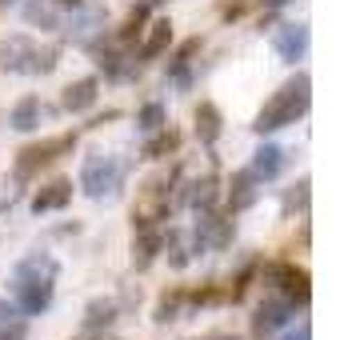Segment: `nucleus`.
I'll use <instances>...</instances> for the list:
<instances>
[{
    "label": "nucleus",
    "instance_id": "c9c22d12",
    "mask_svg": "<svg viewBox=\"0 0 356 340\" xmlns=\"http://www.w3.org/2000/svg\"><path fill=\"white\" fill-rule=\"evenodd\" d=\"M212 340H236V337H212Z\"/></svg>",
    "mask_w": 356,
    "mask_h": 340
},
{
    "label": "nucleus",
    "instance_id": "0eeeda50",
    "mask_svg": "<svg viewBox=\"0 0 356 340\" xmlns=\"http://www.w3.org/2000/svg\"><path fill=\"white\" fill-rule=\"evenodd\" d=\"M236 236V225L225 220V216H216V212H200V220H196V252L200 248H228Z\"/></svg>",
    "mask_w": 356,
    "mask_h": 340
},
{
    "label": "nucleus",
    "instance_id": "a878e982",
    "mask_svg": "<svg viewBox=\"0 0 356 340\" xmlns=\"http://www.w3.org/2000/svg\"><path fill=\"white\" fill-rule=\"evenodd\" d=\"M56 60H60V49H33V56H29V76H49L52 68H56Z\"/></svg>",
    "mask_w": 356,
    "mask_h": 340
},
{
    "label": "nucleus",
    "instance_id": "9d476101",
    "mask_svg": "<svg viewBox=\"0 0 356 340\" xmlns=\"http://www.w3.org/2000/svg\"><path fill=\"white\" fill-rule=\"evenodd\" d=\"M257 184H260V177L252 172V168L236 172V177H232V184H228V209H232V212L252 209V204H257V196H260Z\"/></svg>",
    "mask_w": 356,
    "mask_h": 340
},
{
    "label": "nucleus",
    "instance_id": "cd10ccee",
    "mask_svg": "<svg viewBox=\"0 0 356 340\" xmlns=\"http://www.w3.org/2000/svg\"><path fill=\"white\" fill-rule=\"evenodd\" d=\"M136 129H140V132L164 129V104H145V108H140V116H136Z\"/></svg>",
    "mask_w": 356,
    "mask_h": 340
},
{
    "label": "nucleus",
    "instance_id": "7c9ffc66",
    "mask_svg": "<svg viewBox=\"0 0 356 340\" xmlns=\"http://www.w3.org/2000/svg\"><path fill=\"white\" fill-rule=\"evenodd\" d=\"M244 13V0H232V4H225V8H220V17L225 20H236Z\"/></svg>",
    "mask_w": 356,
    "mask_h": 340
},
{
    "label": "nucleus",
    "instance_id": "4be33fe9",
    "mask_svg": "<svg viewBox=\"0 0 356 340\" xmlns=\"http://www.w3.org/2000/svg\"><path fill=\"white\" fill-rule=\"evenodd\" d=\"M40 116H44V108H40V100H36V97H24V100L17 104V108H13V116H8V124H13L17 132H33L36 124H40Z\"/></svg>",
    "mask_w": 356,
    "mask_h": 340
},
{
    "label": "nucleus",
    "instance_id": "412c9836",
    "mask_svg": "<svg viewBox=\"0 0 356 340\" xmlns=\"http://www.w3.org/2000/svg\"><path fill=\"white\" fill-rule=\"evenodd\" d=\"M184 305H188V292H184V289H168V292H161V300H156V308H152V321H156V324L177 321L180 308H184Z\"/></svg>",
    "mask_w": 356,
    "mask_h": 340
},
{
    "label": "nucleus",
    "instance_id": "7ed1b4c3",
    "mask_svg": "<svg viewBox=\"0 0 356 340\" xmlns=\"http://www.w3.org/2000/svg\"><path fill=\"white\" fill-rule=\"evenodd\" d=\"M124 161L120 156H108V152H97V156H88L81 168V188L92 200H113L120 188H124Z\"/></svg>",
    "mask_w": 356,
    "mask_h": 340
},
{
    "label": "nucleus",
    "instance_id": "393cba45",
    "mask_svg": "<svg viewBox=\"0 0 356 340\" xmlns=\"http://www.w3.org/2000/svg\"><path fill=\"white\" fill-rule=\"evenodd\" d=\"M24 20H29V24H40L44 33L60 29V20H56V13H52V4H44V0H29V4H24Z\"/></svg>",
    "mask_w": 356,
    "mask_h": 340
},
{
    "label": "nucleus",
    "instance_id": "423d86ee",
    "mask_svg": "<svg viewBox=\"0 0 356 340\" xmlns=\"http://www.w3.org/2000/svg\"><path fill=\"white\" fill-rule=\"evenodd\" d=\"M264 280H268L284 300H292V305H308V296H312L308 268L292 264V260H276V264H268V268H264Z\"/></svg>",
    "mask_w": 356,
    "mask_h": 340
},
{
    "label": "nucleus",
    "instance_id": "a211bd4d",
    "mask_svg": "<svg viewBox=\"0 0 356 340\" xmlns=\"http://www.w3.org/2000/svg\"><path fill=\"white\" fill-rule=\"evenodd\" d=\"M116 312H120V305H116L113 296H100V300H92V305H88V312H84V332H100V328H108V324L116 321Z\"/></svg>",
    "mask_w": 356,
    "mask_h": 340
},
{
    "label": "nucleus",
    "instance_id": "2f4dec72",
    "mask_svg": "<svg viewBox=\"0 0 356 340\" xmlns=\"http://www.w3.org/2000/svg\"><path fill=\"white\" fill-rule=\"evenodd\" d=\"M284 340H312V328H308V324H300V328H296L292 337H284Z\"/></svg>",
    "mask_w": 356,
    "mask_h": 340
},
{
    "label": "nucleus",
    "instance_id": "f03ea898",
    "mask_svg": "<svg viewBox=\"0 0 356 340\" xmlns=\"http://www.w3.org/2000/svg\"><path fill=\"white\" fill-rule=\"evenodd\" d=\"M52 280H56V260L44 257V252H33L17 264V305L24 316H36L49 308Z\"/></svg>",
    "mask_w": 356,
    "mask_h": 340
},
{
    "label": "nucleus",
    "instance_id": "f8f14e48",
    "mask_svg": "<svg viewBox=\"0 0 356 340\" xmlns=\"http://www.w3.org/2000/svg\"><path fill=\"white\" fill-rule=\"evenodd\" d=\"M68 200H72V180H52V184H44L40 193L33 196V212H56L65 209Z\"/></svg>",
    "mask_w": 356,
    "mask_h": 340
},
{
    "label": "nucleus",
    "instance_id": "4468645a",
    "mask_svg": "<svg viewBox=\"0 0 356 340\" xmlns=\"http://www.w3.org/2000/svg\"><path fill=\"white\" fill-rule=\"evenodd\" d=\"M60 104H65L68 113H84V108H92V104H97V81H92V76H84V81H72V84L65 88Z\"/></svg>",
    "mask_w": 356,
    "mask_h": 340
},
{
    "label": "nucleus",
    "instance_id": "bb28decb",
    "mask_svg": "<svg viewBox=\"0 0 356 340\" xmlns=\"http://www.w3.org/2000/svg\"><path fill=\"white\" fill-rule=\"evenodd\" d=\"M152 4H156V0H140V4L132 8V13H129V20H124V29H120V40H132V36H136L140 29H145L148 8H152Z\"/></svg>",
    "mask_w": 356,
    "mask_h": 340
},
{
    "label": "nucleus",
    "instance_id": "ddd939ff",
    "mask_svg": "<svg viewBox=\"0 0 356 340\" xmlns=\"http://www.w3.org/2000/svg\"><path fill=\"white\" fill-rule=\"evenodd\" d=\"M252 172H257L260 180H273L284 172V148L280 145H260L257 152H252Z\"/></svg>",
    "mask_w": 356,
    "mask_h": 340
},
{
    "label": "nucleus",
    "instance_id": "6ab92c4d",
    "mask_svg": "<svg viewBox=\"0 0 356 340\" xmlns=\"http://www.w3.org/2000/svg\"><path fill=\"white\" fill-rule=\"evenodd\" d=\"M216 196H220V180H216V172H209L204 180H193V184H188V196H184V200H188L193 209H212Z\"/></svg>",
    "mask_w": 356,
    "mask_h": 340
},
{
    "label": "nucleus",
    "instance_id": "2eb2a0df",
    "mask_svg": "<svg viewBox=\"0 0 356 340\" xmlns=\"http://www.w3.org/2000/svg\"><path fill=\"white\" fill-rule=\"evenodd\" d=\"M220 129H225V116H220V108L204 100V104L196 108V136H200L204 145H216V140H220Z\"/></svg>",
    "mask_w": 356,
    "mask_h": 340
},
{
    "label": "nucleus",
    "instance_id": "473e14b6",
    "mask_svg": "<svg viewBox=\"0 0 356 340\" xmlns=\"http://www.w3.org/2000/svg\"><path fill=\"white\" fill-rule=\"evenodd\" d=\"M260 4H264V8H284L289 0H260Z\"/></svg>",
    "mask_w": 356,
    "mask_h": 340
},
{
    "label": "nucleus",
    "instance_id": "9b49d317",
    "mask_svg": "<svg viewBox=\"0 0 356 340\" xmlns=\"http://www.w3.org/2000/svg\"><path fill=\"white\" fill-rule=\"evenodd\" d=\"M161 248H164V232L161 228H136V241H132V264H136V268H148Z\"/></svg>",
    "mask_w": 356,
    "mask_h": 340
},
{
    "label": "nucleus",
    "instance_id": "dca6fc26",
    "mask_svg": "<svg viewBox=\"0 0 356 340\" xmlns=\"http://www.w3.org/2000/svg\"><path fill=\"white\" fill-rule=\"evenodd\" d=\"M196 52H200V40H184V44H180V52L177 56H172V65H168V81L177 84V88H188V81H193V76H188V68H193V56Z\"/></svg>",
    "mask_w": 356,
    "mask_h": 340
},
{
    "label": "nucleus",
    "instance_id": "20e7f679",
    "mask_svg": "<svg viewBox=\"0 0 356 340\" xmlns=\"http://www.w3.org/2000/svg\"><path fill=\"white\" fill-rule=\"evenodd\" d=\"M76 148V132H60V136H49V140H40V145H29L17 152V180H29L36 177L40 168H49L56 156H65Z\"/></svg>",
    "mask_w": 356,
    "mask_h": 340
},
{
    "label": "nucleus",
    "instance_id": "f3484780",
    "mask_svg": "<svg viewBox=\"0 0 356 340\" xmlns=\"http://www.w3.org/2000/svg\"><path fill=\"white\" fill-rule=\"evenodd\" d=\"M33 40H24V36H13L8 44H0V65L8 68V72H24L29 68V56H33Z\"/></svg>",
    "mask_w": 356,
    "mask_h": 340
},
{
    "label": "nucleus",
    "instance_id": "5701e85b",
    "mask_svg": "<svg viewBox=\"0 0 356 340\" xmlns=\"http://www.w3.org/2000/svg\"><path fill=\"white\" fill-rule=\"evenodd\" d=\"M100 68H104V76L124 81V76H132V72H136V60H132V56H124V52H116V49H100Z\"/></svg>",
    "mask_w": 356,
    "mask_h": 340
},
{
    "label": "nucleus",
    "instance_id": "aec40b11",
    "mask_svg": "<svg viewBox=\"0 0 356 340\" xmlns=\"http://www.w3.org/2000/svg\"><path fill=\"white\" fill-rule=\"evenodd\" d=\"M177 148H180V132L164 124V129L152 132V140L145 145V156H148V161H164V156H172Z\"/></svg>",
    "mask_w": 356,
    "mask_h": 340
},
{
    "label": "nucleus",
    "instance_id": "72a5a7b5",
    "mask_svg": "<svg viewBox=\"0 0 356 340\" xmlns=\"http://www.w3.org/2000/svg\"><path fill=\"white\" fill-rule=\"evenodd\" d=\"M60 8H81V0H56Z\"/></svg>",
    "mask_w": 356,
    "mask_h": 340
},
{
    "label": "nucleus",
    "instance_id": "c756f323",
    "mask_svg": "<svg viewBox=\"0 0 356 340\" xmlns=\"http://www.w3.org/2000/svg\"><path fill=\"white\" fill-rule=\"evenodd\" d=\"M308 188H312V184H308V177H305V180H300V184H296V188H292L289 196H284V212L305 209V204H308Z\"/></svg>",
    "mask_w": 356,
    "mask_h": 340
},
{
    "label": "nucleus",
    "instance_id": "b1692460",
    "mask_svg": "<svg viewBox=\"0 0 356 340\" xmlns=\"http://www.w3.org/2000/svg\"><path fill=\"white\" fill-rule=\"evenodd\" d=\"M168 40H172V24H168V20H156V24H152V33H148V40L140 44V60L161 56V52L168 49Z\"/></svg>",
    "mask_w": 356,
    "mask_h": 340
},
{
    "label": "nucleus",
    "instance_id": "39448f33",
    "mask_svg": "<svg viewBox=\"0 0 356 340\" xmlns=\"http://www.w3.org/2000/svg\"><path fill=\"white\" fill-rule=\"evenodd\" d=\"M168 188H172V177H168V172L145 180V188H140V196H136V209H132V225L136 228H156V220L168 216Z\"/></svg>",
    "mask_w": 356,
    "mask_h": 340
},
{
    "label": "nucleus",
    "instance_id": "1a4fd4ad",
    "mask_svg": "<svg viewBox=\"0 0 356 340\" xmlns=\"http://www.w3.org/2000/svg\"><path fill=\"white\" fill-rule=\"evenodd\" d=\"M292 316V300L284 296H268V300H260L257 305V316H252V332L257 337H273L276 328H284Z\"/></svg>",
    "mask_w": 356,
    "mask_h": 340
},
{
    "label": "nucleus",
    "instance_id": "6e6552de",
    "mask_svg": "<svg viewBox=\"0 0 356 340\" xmlns=\"http://www.w3.org/2000/svg\"><path fill=\"white\" fill-rule=\"evenodd\" d=\"M273 49H276V56H280L284 65L305 60V52H308V24H280V29L273 33Z\"/></svg>",
    "mask_w": 356,
    "mask_h": 340
},
{
    "label": "nucleus",
    "instance_id": "f257e3e1",
    "mask_svg": "<svg viewBox=\"0 0 356 340\" xmlns=\"http://www.w3.org/2000/svg\"><path fill=\"white\" fill-rule=\"evenodd\" d=\"M308 104H312V81H308V72H296L292 81H284L273 97H268V104L260 108L252 129H257L260 136H264V132H276V129H289V124H296V120L308 113Z\"/></svg>",
    "mask_w": 356,
    "mask_h": 340
},
{
    "label": "nucleus",
    "instance_id": "f704fd0d",
    "mask_svg": "<svg viewBox=\"0 0 356 340\" xmlns=\"http://www.w3.org/2000/svg\"><path fill=\"white\" fill-rule=\"evenodd\" d=\"M13 4H20V0H0V8H13Z\"/></svg>",
    "mask_w": 356,
    "mask_h": 340
},
{
    "label": "nucleus",
    "instance_id": "c85d7f7f",
    "mask_svg": "<svg viewBox=\"0 0 356 340\" xmlns=\"http://www.w3.org/2000/svg\"><path fill=\"white\" fill-rule=\"evenodd\" d=\"M164 248H168L172 268H184V264H188V248H184V236H180V232H168V236H164Z\"/></svg>",
    "mask_w": 356,
    "mask_h": 340
}]
</instances>
